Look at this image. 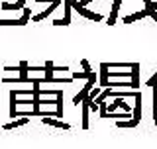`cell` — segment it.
<instances>
[{"label":"cell","mask_w":157,"mask_h":149,"mask_svg":"<svg viewBox=\"0 0 157 149\" xmlns=\"http://www.w3.org/2000/svg\"><path fill=\"white\" fill-rule=\"evenodd\" d=\"M94 84H96V74L90 73V77H88V81H86V84H85V88H82V90L78 92L75 98H73V104H81V102L88 96V92L92 90V86H94Z\"/></svg>","instance_id":"cell-1"},{"label":"cell","mask_w":157,"mask_h":149,"mask_svg":"<svg viewBox=\"0 0 157 149\" xmlns=\"http://www.w3.org/2000/svg\"><path fill=\"white\" fill-rule=\"evenodd\" d=\"M59 4H61V0H53V2H49V8L45 10V12H39V14H36V16H32V20L33 22H39V20H45L49 14H53V10H55Z\"/></svg>","instance_id":"cell-2"},{"label":"cell","mask_w":157,"mask_h":149,"mask_svg":"<svg viewBox=\"0 0 157 149\" xmlns=\"http://www.w3.org/2000/svg\"><path fill=\"white\" fill-rule=\"evenodd\" d=\"M43 124H47V126H55V128H63V130H69V124L61 122V118H53V116H45L43 118Z\"/></svg>","instance_id":"cell-3"},{"label":"cell","mask_w":157,"mask_h":149,"mask_svg":"<svg viewBox=\"0 0 157 149\" xmlns=\"http://www.w3.org/2000/svg\"><path fill=\"white\" fill-rule=\"evenodd\" d=\"M122 6V0H114V4H112V12H110V18L106 20L108 26H114L116 24V18H118V10Z\"/></svg>","instance_id":"cell-4"},{"label":"cell","mask_w":157,"mask_h":149,"mask_svg":"<svg viewBox=\"0 0 157 149\" xmlns=\"http://www.w3.org/2000/svg\"><path fill=\"white\" fill-rule=\"evenodd\" d=\"M108 71H110V69H108V63L106 61L100 63V86H104V88H106L108 81H110V78H108V77H110V73H108Z\"/></svg>","instance_id":"cell-5"},{"label":"cell","mask_w":157,"mask_h":149,"mask_svg":"<svg viewBox=\"0 0 157 149\" xmlns=\"http://www.w3.org/2000/svg\"><path fill=\"white\" fill-rule=\"evenodd\" d=\"M29 122V116H22V118H14L10 124H4V130H12V128H20L24 126V124Z\"/></svg>","instance_id":"cell-6"},{"label":"cell","mask_w":157,"mask_h":149,"mask_svg":"<svg viewBox=\"0 0 157 149\" xmlns=\"http://www.w3.org/2000/svg\"><path fill=\"white\" fill-rule=\"evenodd\" d=\"M132 84H134V90L140 88V63L132 65Z\"/></svg>","instance_id":"cell-7"},{"label":"cell","mask_w":157,"mask_h":149,"mask_svg":"<svg viewBox=\"0 0 157 149\" xmlns=\"http://www.w3.org/2000/svg\"><path fill=\"white\" fill-rule=\"evenodd\" d=\"M145 16H149V12H147V10H140V12L132 14V16H126V18H124V24H132V22L141 20V18H145Z\"/></svg>","instance_id":"cell-8"},{"label":"cell","mask_w":157,"mask_h":149,"mask_svg":"<svg viewBox=\"0 0 157 149\" xmlns=\"http://www.w3.org/2000/svg\"><path fill=\"white\" fill-rule=\"evenodd\" d=\"M134 98H136V106H134V118H136L137 122H140V120H141V92H137Z\"/></svg>","instance_id":"cell-9"},{"label":"cell","mask_w":157,"mask_h":149,"mask_svg":"<svg viewBox=\"0 0 157 149\" xmlns=\"http://www.w3.org/2000/svg\"><path fill=\"white\" fill-rule=\"evenodd\" d=\"M137 124H140V122H137L136 118H130V120H118L116 126L118 128H136Z\"/></svg>","instance_id":"cell-10"},{"label":"cell","mask_w":157,"mask_h":149,"mask_svg":"<svg viewBox=\"0 0 157 149\" xmlns=\"http://www.w3.org/2000/svg\"><path fill=\"white\" fill-rule=\"evenodd\" d=\"M151 88H153V118L157 120V82Z\"/></svg>","instance_id":"cell-11"},{"label":"cell","mask_w":157,"mask_h":149,"mask_svg":"<svg viewBox=\"0 0 157 149\" xmlns=\"http://www.w3.org/2000/svg\"><path fill=\"white\" fill-rule=\"evenodd\" d=\"M102 90H100V88H98V86H92V90L90 92H88V98H90V100H94V98L98 96V94H100Z\"/></svg>","instance_id":"cell-12"},{"label":"cell","mask_w":157,"mask_h":149,"mask_svg":"<svg viewBox=\"0 0 157 149\" xmlns=\"http://www.w3.org/2000/svg\"><path fill=\"white\" fill-rule=\"evenodd\" d=\"M88 77H90V73H86V71H82V73H73V78H75V81H77V78H88Z\"/></svg>","instance_id":"cell-13"},{"label":"cell","mask_w":157,"mask_h":149,"mask_svg":"<svg viewBox=\"0 0 157 149\" xmlns=\"http://www.w3.org/2000/svg\"><path fill=\"white\" fill-rule=\"evenodd\" d=\"M69 24H71V22L63 18V20H55V22H53V26H69Z\"/></svg>","instance_id":"cell-14"},{"label":"cell","mask_w":157,"mask_h":149,"mask_svg":"<svg viewBox=\"0 0 157 149\" xmlns=\"http://www.w3.org/2000/svg\"><path fill=\"white\" fill-rule=\"evenodd\" d=\"M81 65H82V69H85L86 73H92V71H90V63H88L86 59H82V61H81Z\"/></svg>","instance_id":"cell-15"},{"label":"cell","mask_w":157,"mask_h":149,"mask_svg":"<svg viewBox=\"0 0 157 149\" xmlns=\"http://www.w3.org/2000/svg\"><path fill=\"white\" fill-rule=\"evenodd\" d=\"M155 82H157V73H155V74H153V77H151V78H149V81H147V86H149V88H151V86H153V84H155Z\"/></svg>","instance_id":"cell-16"},{"label":"cell","mask_w":157,"mask_h":149,"mask_svg":"<svg viewBox=\"0 0 157 149\" xmlns=\"http://www.w3.org/2000/svg\"><path fill=\"white\" fill-rule=\"evenodd\" d=\"M116 108H120V106H118V102L114 100V104H110V106H108V112H116Z\"/></svg>","instance_id":"cell-17"},{"label":"cell","mask_w":157,"mask_h":149,"mask_svg":"<svg viewBox=\"0 0 157 149\" xmlns=\"http://www.w3.org/2000/svg\"><path fill=\"white\" fill-rule=\"evenodd\" d=\"M155 10H157V2H151V6H149V8H147V12H149V14H151V12H155Z\"/></svg>","instance_id":"cell-18"},{"label":"cell","mask_w":157,"mask_h":149,"mask_svg":"<svg viewBox=\"0 0 157 149\" xmlns=\"http://www.w3.org/2000/svg\"><path fill=\"white\" fill-rule=\"evenodd\" d=\"M149 16H151V18H153V20H155V22H157V10H155V12H151V14H149Z\"/></svg>","instance_id":"cell-19"},{"label":"cell","mask_w":157,"mask_h":149,"mask_svg":"<svg viewBox=\"0 0 157 149\" xmlns=\"http://www.w3.org/2000/svg\"><path fill=\"white\" fill-rule=\"evenodd\" d=\"M92 2V0H81V4H82V6H86V4H90Z\"/></svg>","instance_id":"cell-20"},{"label":"cell","mask_w":157,"mask_h":149,"mask_svg":"<svg viewBox=\"0 0 157 149\" xmlns=\"http://www.w3.org/2000/svg\"><path fill=\"white\" fill-rule=\"evenodd\" d=\"M18 2H20V4H22V6H26V0H18Z\"/></svg>","instance_id":"cell-21"},{"label":"cell","mask_w":157,"mask_h":149,"mask_svg":"<svg viewBox=\"0 0 157 149\" xmlns=\"http://www.w3.org/2000/svg\"><path fill=\"white\" fill-rule=\"evenodd\" d=\"M155 126H157V120H155Z\"/></svg>","instance_id":"cell-22"}]
</instances>
